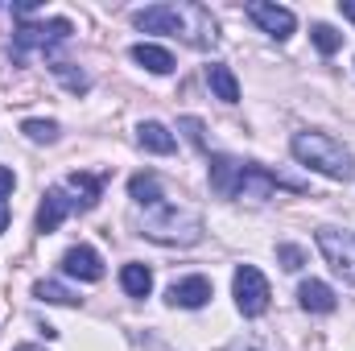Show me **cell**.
<instances>
[{
	"label": "cell",
	"mask_w": 355,
	"mask_h": 351,
	"mask_svg": "<svg viewBox=\"0 0 355 351\" xmlns=\"http://www.w3.org/2000/svg\"><path fill=\"white\" fill-rule=\"evenodd\" d=\"M289 149H293V157H297L302 166H310V170H318V174L335 178V182L355 178L352 149H343V145H339L335 137H327V132H297V137L289 141Z\"/></svg>",
	"instance_id": "cell-1"
},
{
	"label": "cell",
	"mask_w": 355,
	"mask_h": 351,
	"mask_svg": "<svg viewBox=\"0 0 355 351\" xmlns=\"http://www.w3.org/2000/svg\"><path fill=\"white\" fill-rule=\"evenodd\" d=\"M141 236H149L157 244H198L202 240V219L194 211L174 207V203H157V207H145Z\"/></svg>",
	"instance_id": "cell-2"
},
{
	"label": "cell",
	"mask_w": 355,
	"mask_h": 351,
	"mask_svg": "<svg viewBox=\"0 0 355 351\" xmlns=\"http://www.w3.org/2000/svg\"><path fill=\"white\" fill-rule=\"evenodd\" d=\"M75 33V25L67 21V17H54V21H46V25H17V33H12V58L21 62L25 58V50H42V54H50L58 42H67Z\"/></svg>",
	"instance_id": "cell-3"
},
{
	"label": "cell",
	"mask_w": 355,
	"mask_h": 351,
	"mask_svg": "<svg viewBox=\"0 0 355 351\" xmlns=\"http://www.w3.org/2000/svg\"><path fill=\"white\" fill-rule=\"evenodd\" d=\"M232 293H236V306H240L244 318H261L268 310V281L257 264H240V268H236Z\"/></svg>",
	"instance_id": "cell-4"
},
{
	"label": "cell",
	"mask_w": 355,
	"mask_h": 351,
	"mask_svg": "<svg viewBox=\"0 0 355 351\" xmlns=\"http://www.w3.org/2000/svg\"><path fill=\"white\" fill-rule=\"evenodd\" d=\"M132 25L137 29H145V33H186V25H190V8L182 4H153V8H141V12H132Z\"/></svg>",
	"instance_id": "cell-5"
},
{
	"label": "cell",
	"mask_w": 355,
	"mask_h": 351,
	"mask_svg": "<svg viewBox=\"0 0 355 351\" xmlns=\"http://www.w3.org/2000/svg\"><path fill=\"white\" fill-rule=\"evenodd\" d=\"M318 252L327 257V264L343 277V281H352L355 285V248L343 240V232H335V228H318Z\"/></svg>",
	"instance_id": "cell-6"
},
{
	"label": "cell",
	"mask_w": 355,
	"mask_h": 351,
	"mask_svg": "<svg viewBox=\"0 0 355 351\" xmlns=\"http://www.w3.org/2000/svg\"><path fill=\"white\" fill-rule=\"evenodd\" d=\"M248 17L265 29L268 37H277V42H285V37L297 29V17H293L289 8H281V4H268V0H252V4H248Z\"/></svg>",
	"instance_id": "cell-7"
},
{
	"label": "cell",
	"mask_w": 355,
	"mask_h": 351,
	"mask_svg": "<svg viewBox=\"0 0 355 351\" xmlns=\"http://www.w3.org/2000/svg\"><path fill=\"white\" fill-rule=\"evenodd\" d=\"M71 211H79V207H75V198L67 194V186H50L46 198H42V207H37V232H42V236L58 232V223H62Z\"/></svg>",
	"instance_id": "cell-8"
},
{
	"label": "cell",
	"mask_w": 355,
	"mask_h": 351,
	"mask_svg": "<svg viewBox=\"0 0 355 351\" xmlns=\"http://www.w3.org/2000/svg\"><path fill=\"white\" fill-rule=\"evenodd\" d=\"M166 302H170V306H182V310H198V306L211 302V281H207V277H182V281L170 285Z\"/></svg>",
	"instance_id": "cell-9"
},
{
	"label": "cell",
	"mask_w": 355,
	"mask_h": 351,
	"mask_svg": "<svg viewBox=\"0 0 355 351\" xmlns=\"http://www.w3.org/2000/svg\"><path fill=\"white\" fill-rule=\"evenodd\" d=\"M62 273H67V277H79V281H99V277H103V261H99L95 248L79 244V248H71V252L62 257Z\"/></svg>",
	"instance_id": "cell-10"
},
{
	"label": "cell",
	"mask_w": 355,
	"mask_h": 351,
	"mask_svg": "<svg viewBox=\"0 0 355 351\" xmlns=\"http://www.w3.org/2000/svg\"><path fill=\"white\" fill-rule=\"evenodd\" d=\"M297 302H302V310H310V314H331L339 302H335V289L327 285V281H302L297 285Z\"/></svg>",
	"instance_id": "cell-11"
},
{
	"label": "cell",
	"mask_w": 355,
	"mask_h": 351,
	"mask_svg": "<svg viewBox=\"0 0 355 351\" xmlns=\"http://www.w3.org/2000/svg\"><path fill=\"white\" fill-rule=\"evenodd\" d=\"M240 174H244V162H236V157H211V190L215 194L236 198Z\"/></svg>",
	"instance_id": "cell-12"
},
{
	"label": "cell",
	"mask_w": 355,
	"mask_h": 351,
	"mask_svg": "<svg viewBox=\"0 0 355 351\" xmlns=\"http://www.w3.org/2000/svg\"><path fill=\"white\" fill-rule=\"evenodd\" d=\"M132 62H141V67L153 71V75H170L178 67L174 54H170L166 46H153V42H137V46H132Z\"/></svg>",
	"instance_id": "cell-13"
},
{
	"label": "cell",
	"mask_w": 355,
	"mask_h": 351,
	"mask_svg": "<svg viewBox=\"0 0 355 351\" xmlns=\"http://www.w3.org/2000/svg\"><path fill=\"white\" fill-rule=\"evenodd\" d=\"M137 141H141V149H149V153H162V157L178 149L174 132H170L166 124H157V120H145V124L137 128Z\"/></svg>",
	"instance_id": "cell-14"
},
{
	"label": "cell",
	"mask_w": 355,
	"mask_h": 351,
	"mask_svg": "<svg viewBox=\"0 0 355 351\" xmlns=\"http://www.w3.org/2000/svg\"><path fill=\"white\" fill-rule=\"evenodd\" d=\"M207 87L215 91V99H223V103H236L240 99V83H236L232 67H223V62H211L207 67Z\"/></svg>",
	"instance_id": "cell-15"
},
{
	"label": "cell",
	"mask_w": 355,
	"mask_h": 351,
	"mask_svg": "<svg viewBox=\"0 0 355 351\" xmlns=\"http://www.w3.org/2000/svg\"><path fill=\"white\" fill-rule=\"evenodd\" d=\"M67 190H71V194H79V207H83V211H91V207L103 198V178H95V174H71V178H67Z\"/></svg>",
	"instance_id": "cell-16"
},
{
	"label": "cell",
	"mask_w": 355,
	"mask_h": 351,
	"mask_svg": "<svg viewBox=\"0 0 355 351\" xmlns=\"http://www.w3.org/2000/svg\"><path fill=\"white\" fill-rule=\"evenodd\" d=\"M128 194H132V203H141V207H157V203H166L157 174H132V182H128Z\"/></svg>",
	"instance_id": "cell-17"
},
{
	"label": "cell",
	"mask_w": 355,
	"mask_h": 351,
	"mask_svg": "<svg viewBox=\"0 0 355 351\" xmlns=\"http://www.w3.org/2000/svg\"><path fill=\"white\" fill-rule=\"evenodd\" d=\"M120 285H124L128 298H149V289H153V273H149L145 264H124V268H120Z\"/></svg>",
	"instance_id": "cell-18"
},
{
	"label": "cell",
	"mask_w": 355,
	"mask_h": 351,
	"mask_svg": "<svg viewBox=\"0 0 355 351\" xmlns=\"http://www.w3.org/2000/svg\"><path fill=\"white\" fill-rule=\"evenodd\" d=\"M33 298L54 302V306H79V293H75V289H67L62 281H37V285H33Z\"/></svg>",
	"instance_id": "cell-19"
},
{
	"label": "cell",
	"mask_w": 355,
	"mask_h": 351,
	"mask_svg": "<svg viewBox=\"0 0 355 351\" xmlns=\"http://www.w3.org/2000/svg\"><path fill=\"white\" fill-rule=\"evenodd\" d=\"M50 71L67 83L71 91H87V75L83 71H71V62H58V58H50Z\"/></svg>",
	"instance_id": "cell-20"
},
{
	"label": "cell",
	"mask_w": 355,
	"mask_h": 351,
	"mask_svg": "<svg viewBox=\"0 0 355 351\" xmlns=\"http://www.w3.org/2000/svg\"><path fill=\"white\" fill-rule=\"evenodd\" d=\"M310 37H314V46H318L322 54H335V50L343 46V33H335L331 25H314V29H310Z\"/></svg>",
	"instance_id": "cell-21"
},
{
	"label": "cell",
	"mask_w": 355,
	"mask_h": 351,
	"mask_svg": "<svg viewBox=\"0 0 355 351\" xmlns=\"http://www.w3.org/2000/svg\"><path fill=\"white\" fill-rule=\"evenodd\" d=\"M21 132H25L29 141H46V145H50V141L58 137V124H54V120H25Z\"/></svg>",
	"instance_id": "cell-22"
},
{
	"label": "cell",
	"mask_w": 355,
	"mask_h": 351,
	"mask_svg": "<svg viewBox=\"0 0 355 351\" xmlns=\"http://www.w3.org/2000/svg\"><path fill=\"white\" fill-rule=\"evenodd\" d=\"M178 128L186 132V141H190L194 149H207V137H202V120H198V116H182Z\"/></svg>",
	"instance_id": "cell-23"
},
{
	"label": "cell",
	"mask_w": 355,
	"mask_h": 351,
	"mask_svg": "<svg viewBox=\"0 0 355 351\" xmlns=\"http://www.w3.org/2000/svg\"><path fill=\"white\" fill-rule=\"evenodd\" d=\"M277 261L285 264L289 273H297V268L306 264V248H297V244H277Z\"/></svg>",
	"instance_id": "cell-24"
},
{
	"label": "cell",
	"mask_w": 355,
	"mask_h": 351,
	"mask_svg": "<svg viewBox=\"0 0 355 351\" xmlns=\"http://www.w3.org/2000/svg\"><path fill=\"white\" fill-rule=\"evenodd\" d=\"M12 186H17L12 170H8V166H0V198H4V194H12Z\"/></svg>",
	"instance_id": "cell-25"
},
{
	"label": "cell",
	"mask_w": 355,
	"mask_h": 351,
	"mask_svg": "<svg viewBox=\"0 0 355 351\" xmlns=\"http://www.w3.org/2000/svg\"><path fill=\"white\" fill-rule=\"evenodd\" d=\"M4 228H8V203L0 198V232H4Z\"/></svg>",
	"instance_id": "cell-26"
},
{
	"label": "cell",
	"mask_w": 355,
	"mask_h": 351,
	"mask_svg": "<svg viewBox=\"0 0 355 351\" xmlns=\"http://www.w3.org/2000/svg\"><path fill=\"white\" fill-rule=\"evenodd\" d=\"M339 8H343V17H352V21H355V4H352V0H343Z\"/></svg>",
	"instance_id": "cell-27"
},
{
	"label": "cell",
	"mask_w": 355,
	"mask_h": 351,
	"mask_svg": "<svg viewBox=\"0 0 355 351\" xmlns=\"http://www.w3.org/2000/svg\"><path fill=\"white\" fill-rule=\"evenodd\" d=\"M17 351H46V348H33V343H25V348H17Z\"/></svg>",
	"instance_id": "cell-28"
}]
</instances>
